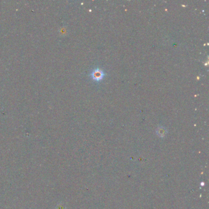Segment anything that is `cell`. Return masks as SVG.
Here are the masks:
<instances>
[{"label":"cell","mask_w":209,"mask_h":209,"mask_svg":"<svg viewBox=\"0 0 209 209\" xmlns=\"http://www.w3.org/2000/svg\"><path fill=\"white\" fill-rule=\"evenodd\" d=\"M104 76H105V74H104L102 70L99 68L94 69L91 74V77L92 79L95 81H97V82L102 80Z\"/></svg>","instance_id":"cell-1"}]
</instances>
